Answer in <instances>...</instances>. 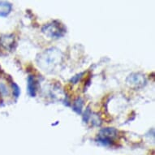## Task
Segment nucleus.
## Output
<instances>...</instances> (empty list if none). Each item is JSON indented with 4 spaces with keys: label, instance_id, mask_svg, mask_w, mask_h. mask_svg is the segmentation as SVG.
<instances>
[{
    "label": "nucleus",
    "instance_id": "4",
    "mask_svg": "<svg viewBox=\"0 0 155 155\" xmlns=\"http://www.w3.org/2000/svg\"><path fill=\"white\" fill-rule=\"evenodd\" d=\"M37 85H38V82L34 78L33 76H28V80H27V90L29 94V96L32 97H36L37 94Z\"/></svg>",
    "mask_w": 155,
    "mask_h": 155
},
{
    "label": "nucleus",
    "instance_id": "7",
    "mask_svg": "<svg viewBox=\"0 0 155 155\" xmlns=\"http://www.w3.org/2000/svg\"><path fill=\"white\" fill-rule=\"evenodd\" d=\"M83 106H84V100L82 97H79L74 101L73 105H72V110L77 114H81L82 110H83Z\"/></svg>",
    "mask_w": 155,
    "mask_h": 155
},
{
    "label": "nucleus",
    "instance_id": "10",
    "mask_svg": "<svg viewBox=\"0 0 155 155\" xmlns=\"http://www.w3.org/2000/svg\"><path fill=\"white\" fill-rule=\"evenodd\" d=\"M12 86L13 89V95H14L15 98H18L20 97V95H21V89H20V87L15 82H13L12 84Z\"/></svg>",
    "mask_w": 155,
    "mask_h": 155
},
{
    "label": "nucleus",
    "instance_id": "1",
    "mask_svg": "<svg viewBox=\"0 0 155 155\" xmlns=\"http://www.w3.org/2000/svg\"><path fill=\"white\" fill-rule=\"evenodd\" d=\"M40 57H38V63L39 66H41L42 68L44 66H46L44 71H46V68H49L50 66H54L60 63L62 60V53L56 48H50L46 50L43 53L40 54Z\"/></svg>",
    "mask_w": 155,
    "mask_h": 155
},
{
    "label": "nucleus",
    "instance_id": "12",
    "mask_svg": "<svg viewBox=\"0 0 155 155\" xmlns=\"http://www.w3.org/2000/svg\"><path fill=\"white\" fill-rule=\"evenodd\" d=\"M84 72H81V73H79L76 75V76H74L71 77V79L70 80V81L72 83V84H77L78 82L82 79V77L84 76Z\"/></svg>",
    "mask_w": 155,
    "mask_h": 155
},
{
    "label": "nucleus",
    "instance_id": "9",
    "mask_svg": "<svg viewBox=\"0 0 155 155\" xmlns=\"http://www.w3.org/2000/svg\"><path fill=\"white\" fill-rule=\"evenodd\" d=\"M92 116V111L91 109H90V107L88 106L86 107V109H85V111L84 112V114H83V121L84 123H88L89 122V120H90V118Z\"/></svg>",
    "mask_w": 155,
    "mask_h": 155
},
{
    "label": "nucleus",
    "instance_id": "2",
    "mask_svg": "<svg viewBox=\"0 0 155 155\" xmlns=\"http://www.w3.org/2000/svg\"><path fill=\"white\" fill-rule=\"evenodd\" d=\"M41 31L51 38H60L66 33V28L59 21H54L52 23L45 25L41 28Z\"/></svg>",
    "mask_w": 155,
    "mask_h": 155
},
{
    "label": "nucleus",
    "instance_id": "5",
    "mask_svg": "<svg viewBox=\"0 0 155 155\" xmlns=\"http://www.w3.org/2000/svg\"><path fill=\"white\" fill-rule=\"evenodd\" d=\"M119 132L117 129H115L114 127H104L100 130L99 136L101 137H104L110 138V139H114L118 136Z\"/></svg>",
    "mask_w": 155,
    "mask_h": 155
},
{
    "label": "nucleus",
    "instance_id": "8",
    "mask_svg": "<svg viewBox=\"0 0 155 155\" xmlns=\"http://www.w3.org/2000/svg\"><path fill=\"white\" fill-rule=\"evenodd\" d=\"M96 141L99 143L100 145H103V146H110L114 144V140L110 138L104 137H101V136H97L96 138Z\"/></svg>",
    "mask_w": 155,
    "mask_h": 155
},
{
    "label": "nucleus",
    "instance_id": "11",
    "mask_svg": "<svg viewBox=\"0 0 155 155\" xmlns=\"http://www.w3.org/2000/svg\"><path fill=\"white\" fill-rule=\"evenodd\" d=\"M0 94L3 97H6L9 95V90L5 84L0 82Z\"/></svg>",
    "mask_w": 155,
    "mask_h": 155
},
{
    "label": "nucleus",
    "instance_id": "6",
    "mask_svg": "<svg viewBox=\"0 0 155 155\" xmlns=\"http://www.w3.org/2000/svg\"><path fill=\"white\" fill-rule=\"evenodd\" d=\"M12 10V4L6 1H0V17H7Z\"/></svg>",
    "mask_w": 155,
    "mask_h": 155
},
{
    "label": "nucleus",
    "instance_id": "3",
    "mask_svg": "<svg viewBox=\"0 0 155 155\" xmlns=\"http://www.w3.org/2000/svg\"><path fill=\"white\" fill-rule=\"evenodd\" d=\"M146 79L145 75H143L139 72H134L130 74L126 79V83L127 85H129L134 89H140L143 88L146 84Z\"/></svg>",
    "mask_w": 155,
    "mask_h": 155
}]
</instances>
